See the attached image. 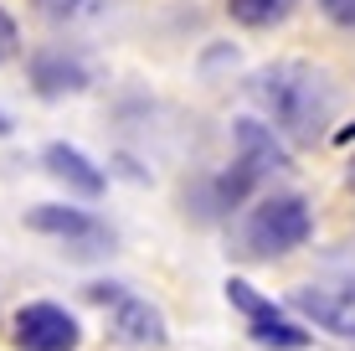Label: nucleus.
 Returning <instances> with one entry per match:
<instances>
[{"label":"nucleus","mask_w":355,"mask_h":351,"mask_svg":"<svg viewBox=\"0 0 355 351\" xmlns=\"http://www.w3.org/2000/svg\"><path fill=\"white\" fill-rule=\"evenodd\" d=\"M329 83L309 63H273L252 78V104L284 129L288 140H314L329 114Z\"/></svg>","instance_id":"f257e3e1"},{"label":"nucleus","mask_w":355,"mask_h":351,"mask_svg":"<svg viewBox=\"0 0 355 351\" xmlns=\"http://www.w3.org/2000/svg\"><path fill=\"white\" fill-rule=\"evenodd\" d=\"M314 233V217H309V202L284 191V197H268L258 212L242 222V253L252 259H284Z\"/></svg>","instance_id":"f03ea898"},{"label":"nucleus","mask_w":355,"mask_h":351,"mask_svg":"<svg viewBox=\"0 0 355 351\" xmlns=\"http://www.w3.org/2000/svg\"><path fill=\"white\" fill-rule=\"evenodd\" d=\"M237 145H242V155H237V171L222 176V202H242L258 176L288 165V155L273 145V129L258 124V119H237Z\"/></svg>","instance_id":"7ed1b4c3"},{"label":"nucleus","mask_w":355,"mask_h":351,"mask_svg":"<svg viewBox=\"0 0 355 351\" xmlns=\"http://www.w3.org/2000/svg\"><path fill=\"white\" fill-rule=\"evenodd\" d=\"M293 305L304 316H314V325H324L329 336L355 341V279H320V284H299Z\"/></svg>","instance_id":"20e7f679"},{"label":"nucleus","mask_w":355,"mask_h":351,"mask_svg":"<svg viewBox=\"0 0 355 351\" xmlns=\"http://www.w3.org/2000/svg\"><path fill=\"white\" fill-rule=\"evenodd\" d=\"M16 346L21 351H72V346H78V320H72L62 305H52V300L21 305V316H16Z\"/></svg>","instance_id":"39448f33"},{"label":"nucleus","mask_w":355,"mask_h":351,"mask_svg":"<svg viewBox=\"0 0 355 351\" xmlns=\"http://www.w3.org/2000/svg\"><path fill=\"white\" fill-rule=\"evenodd\" d=\"M108 325H114V336H119V341H129V346H160V336H165L160 310L144 305V300H129V295L114 300V316H108Z\"/></svg>","instance_id":"423d86ee"},{"label":"nucleus","mask_w":355,"mask_h":351,"mask_svg":"<svg viewBox=\"0 0 355 351\" xmlns=\"http://www.w3.org/2000/svg\"><path fill=\"white\" fill-rule=\"evenodd\" d=\"M42 161H46V171L62 181L67 191H83V197H103V171L83 161V150H72V145H46Z\"/></svg>","instance_id":"0eeeda50"},{"label":"nucleus","mask_w":355,"mask_h":351,"mask_svg":"<svg viewBox=\"0 0 355 351\" xmlns=\"http://www.w3.org/2000/svg\"><path fill=\"white\" fill-rule=\"evenodd\" d=\"M26 227L31 233H46V238H98L103 233L88 212H72V207H31Z\"/></svg>","instance_id":"6e6552de"},{"label":"nucleus","mask_w":355,"mask_h":351,"mask_svg":"<svg viewBox=\"0 0 355 351\" xmlns=\"http://www.w3.org/2000/svg\"><path fill=\"white\" fill-rule=\"evenodd\" d=\"M31 83L52 99V93H78L83 83H88V72L72 63V57H62V52H42L31 63Z\"/></svg>","instance_id":"1a4fd4ad"},{"label":"nucleus","mask_w":355,"mask_h":351,"mask_svg":"<svg viewBox=\"0 0 355 351\" xmlns=\"http://www.w3.org/2000/svg\"><path fill=\"white\" fill-rule=\"evenodd\" d=\"M227 300H232V305H237L252 325H278V320H284V310H278L273 300H263L258 289L242 284V279H227Z\"/></svg>","instance_id":"9d476101"},{"label":"nucleus","mask_w":355,"mask_h":351,"mask_svg":"<svg viewBox=\"0 0 355 351\" xmlns=\"http://www.w3.org/2000/svg\"><path fill=\"white\" fill-rule=\"evenodd\" d=\"M227 10L242 26H278V21H288L293 0H227Z\"/></svg>","instance_id":"9b49d317"},{"label":"nucleus","mask_w":355,"mask_h":351,"mask_svg":"<svg viewBox=\"0 0 355 351\" xmlns=\"http://www.w3.org/2000/svg\"><path fill=\"white\" fill-rule=\"evenodd\" d=\"M252 341H258V346H273V351H304V346H309V331L278 320V325H252Z\"/></svg>","instance_id":"f8f14e48"},{"label":"nucleus","mask_w":355,"mask_h":351,"mask_svg":"<svg viewBox=\"0 0 355 351\" xmlns=\"http://www.w3.org/2000/svg\"><path fill=\"white\" fill-rule=\"evenodd\" d=\"M16 47H21V31H16V21H10V10L0 6V63L16 57Z\"/></svg>","instance_id":"ddd939ff"},{"label":"nucleus","mask_w":355,"mask_h":351,"mask_svg":"<svg viewBox=\"0 0 355 351\" xmlns=\"http://www.w3.org/2000/svg\"><path fill=\"white\" fill-rule=\"evenodd\" d=\"M320 6L335 26H355V0H320Z\"/></svg>","instance_id":"4468645a"},{"label":"nucleus","mask_w":355,"mask_h":351,"mask_svg":"<svg viewBox=\"0 0 355 351\" xmlns=\"http://www.w3.org/2000/svg\"><path fill=\"white\" fill-rule=\"evenodd\" d=\"M31 6H36V10H46V16H72L83 0H31Z\"/></svg>","instance_id":"2eb2a0df"},{"label":"nucleus","mask_w":355,"mask_h":351,"mask_svg":"<svg viewBox=\"0 0 355 351\" xmlns=\"http://www.w3.org/2000/svg\"><path fill=\"white\" fill-rule=\"evenodd\" d=\"M350 186H355V161H350Z\"/></svg>","instance_id":"dca6fc26"},{"label":"nucleus","mask_w":355,"mask_h":351,"mask_svg":"<svg viewBox=\"0 0 355 351\" xmlns=\"http://www.w3.org/2000/svg\"><path fill=\"white\" fill-rule=\"evenodd\" d=\"M0 135H6V114H0Z\"/></svg>","instance_id":"f3484780"}]
</instances>
